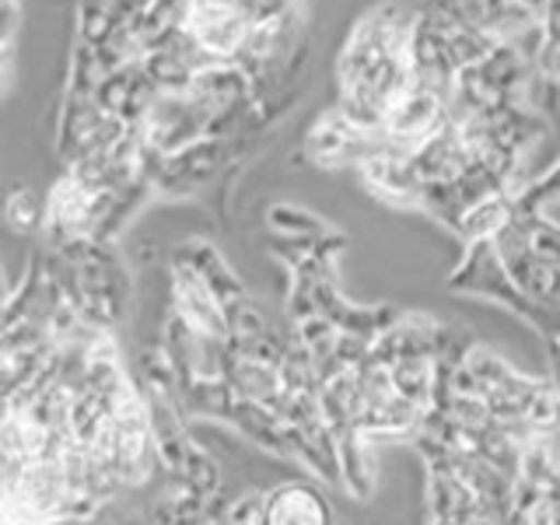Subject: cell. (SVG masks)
I'll return each mask as SVG.
<instances>
[{"label":"cell","instance_id":"6","mask_svg":"<svg viewBox=\"0 0 560 525\" xmlns=\"http://www.w3.org/2000/svg\"><path fill=\"white\" fill-rule=\"evenodd\" d=\"M224 158H228V140L224 137H203V140H197V144H189V148L165 158L162 168L154 172V189L172 192V197L197 189L210 179V175L221 172Z\"/></svg>","mask_w":560,"mask_h":525},{"label":"cell","instance_id":"10","mask_svg":"<svg viewBox=\"0 0 560 525\" xmlns=\"http://www.w3.org/2000/svg\"><path fill=\"white\" fill-rule=\"evenodd\" d=\"M515 221L525 232V238H529L533 253L539 259L553 262V267H560V224H553L547 214H542V210H522V207L515 210Z\"/></svg>","mask_w":560,"mask_h":525},{"label":"cell","instance_id":"11","mask_svg":"<svg viewBox=\"0 0 560 525\" xmlns=\"http://www.w3.org/2000/svg\"><path fill=\"white\" fill-rule=\"evenodd\" d=\"M4 214H8V224L14 228V232H39V228L46 224V200H39L25 186H14L8 192Z\"/></svg>","mask_w":560,"mask_h":525},{"label":"cell","instance_id":"7","mask_svg":"<svg viewBox=\"0 0 560 525\" xmlns=\"http://www.w3.org/2000/svg\"><path fill=\"white\" fill-rule=\"evenodd\" d=\"M267 525H332V508L312 483H280L267 490Z\"/></svg>","mask_w":560,"mask_h":525},{"label":"cell","instance_id":"2","mask_svg":"<svg viewBox=\"0 0 560 525\" xmlns=\"http://www.w3.org/2000/svg\"><path fill=\"white\" fill-rule=\"evenodd\" d=\"M256 25L253 11L232 0H192L183 28L197 39V46L218 63H235L245 39Z\"/></svg>","mask_w":560,"mask_h":525},{"label":"cell","instance_id":"9","mask_svg":"<svg viewBox=\"0 0 560 525\" xmlns=\"http://www.w3.org/2000/svg\"><path fill=\"white\" fill-rule=\"evenodd\" d=\"M434 385H438V378H434L431 358H399L393 364V389H396V396L417 402L420 410L428 407Z\"/></svg>","mask_w":560,"mask_h":525},{"label":"cell","instance_id":"15","mask_svg":"<svg viewBox=\"0 0 560 525\" xmlns=\"http://www.w3.org/2000/svg\"><path fill=\"white\" fill-rule=\"evenodd\" d=\"M542 25H547L550 35H560V0H550V8H547V18H542Z\"/></svg>","mask_w":560,"mask_h":525},{"label":"cell","instance_id":"13","mask_svg":"<svg viewBox=\"0 0 560 525\" xmlns=\"http://www.w3.org/2000/svg\"><path fill=\"white\" fill-rule=\"evenodd\" d=\"M553 200H560V162L553 168H547L536 183H529L518 192V207L522 210H542Z\"/></svg>","mask_w":560,"mask_h":525},{"label":"cell","instance_id":"4","mask_svg":"<svg viewBox=\"0 0 560 525\" xmlns=\"http://www.w3.org/2000/svg\"><path fill=\"white\" fill-rule=\"evenodd\" d=\"M172 298H175V315H183V323L197 332V337H203V340L232 337L228 308L218 302V294L210 291L207 280L179 256L172 262Z\"/></svg>","mask_w":560,"mask_h":525},{"label":"cell","instance_id":"8","mask_svg":"<svg viewBox=\"0 0 560 525\" xmlns=\"http://www.w3.org/2000/svg\"><path fill=\"white\" fill-rule=\"evenodd\" d=\"M151 0H78V43L98 46L119 25L137 22Z\"/></svg>","mask_w":560,"mask_h":525},{"label":"cell","instance_id":"5","mask_svg":"<svg viewBox=\"0 0 560 525\" xmlns=\"http://www.w3.org/2000/svg\"><path fill=\"white\" fill-rule=\"evenodd\" d=\"M448 122V98H442L431 88L413 84L407 95L393 102L389 116H385L382 133L399 151H417L428 137H434Z\"/></svg>","mask_w":560,"mask_h":525},{"label":"cell","instance_id":"1","mask_svg":"<svg viewBox=\"0 0 560 525\" xmlns=\"http://www.w3.org/2000/svg\"><path fill=\"white\" fill-rule=\"evenodd\" d=\"M413 28L417 11L402 4H378L350 28L337 57V109L361 130L382 133L393 102L407 95L413 81Z\"/></svg>","mask_w":560,"mask_h":525},{"label":"cell","instance_id":"14","mask_svg":"<svg viewBox=\"0 0 560 525\" xmlns=\"http://www.w3.org/2000/svg\"><path fill=\"white\" fill-rule=\"evenodd\" d=\"M536 78L560 84V35L547 32V46H542L539 60H536Z\"/></svg>","mask_w":560,"mask_h":525},{"label":"cell","instance_id":"3","mask_svg":"<svg viewBox=\"0 0 560 525\" xmlns=\"http://www.w3.org/2000/svg\"><path fill=\"white\" fill-rule=\"evenodd\" d=\"M389 137L385 133H372L354 127L340 109H329L326 116H319V122L308 130L305 151L315 165H364L368 158H375L382 151H389Z\"/></svg>","mask_w":560,"mask_h":525},{"label":"cell","instance_id":"12","mask_svg":"<svg viewBox=\"0 0 560 525\" xmlns=\"http://www.w3.org/2000/svg\"><path fill=\"white\" fill-rule=\"evenodd\" d=\"M267 221H270L273 232L288 235V238H326L329 235L312 214H305V210H298L291 203H273L267 210Z\"/></svg>","mask_w":560,"mask_h":525}]
</instances>
